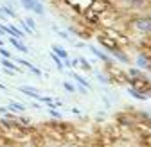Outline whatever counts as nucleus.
I'll list each match as a JSON object with an SVG mask.
<instances>
[{
  "label": "nucleus",
  "instance_id": "9b49d317",
  "mask_svg": "<svg viewBox=\"0 0 151 147\" xmlns=\"http://www.w3.org/2000/svg\"><path fill=\"white\" fill-rule=\"evenodd\" d=\"M128 93H129V95H133V97L139 99V101H144V99H146L144 93H140V91H137V90H133V88H128Z\"/></svg>",
  "mask_w": 151,
  "mask_h": 147
},
{
  "label": "nucleus",
  "instance_id": "dca6fc26",
  "mask_svg": "<svg viewBox=\"0 0 151 147\" xmlns=\"http://www.w3.org/2000/svg\"><path fill=\"white\" fill-rule=\"evenodd\" d=\"M63 88H65L67 91H70V93H72V91H76V86H74L70 81H65V83H63Z\"/></svg>",
  "mask_w": 151,
  "mask_h": 147
},
{
  "label": "nucleus",
  "instance_id": "4be33fe9",
  "mask_svg": "<svg viewBox=\"0 0 151 147\" xmlns=\"http://www.w3.org/2000/svg\"><path fill=\"white\" fill-rule=\"evenodd\" d=\"M0 36H6V29H4L2 24H0Z\"/></svg>",
  "mask_w": 151,
  "mask_h": 147
},
{
  "label": "nucleus",
  "instance_id": "412c9836",
  "mask_svg": "<svg viewBox=\"0 0 151 147\" xmlns=\"http://www.w3.org/2000/svg\"><path fill=\"white\" fill-rule=\"evenodd\" d=\"M49 113H50L52 117H56V118H60V117H61V113H60L56 108H50V109H49Z\"/></svg>",
  "mask_w": 151,
  "mask_h": 147
},
{
  "label": "nucleus",
  "instance_id": "393cba45",
  "mask_svg": "<svg viewBox=\"0 0 151 147\" xmlns=\"http://www.w3.org/2000/svg\"><path fill=\"white\" fill-rule=\"evenodd\" d=\"M0 47H4V41H2V36H0Z\"/></svg>",
  "mask_w": 151,
  "mask_h": 147
},
{
  "label": "nucleus",
  "instance_id": "aec40b11",
  "mask_svg": "<svg viewBox=\"0 0 151 147\" xmlns=\"http://www.w3.org/2000/svg\"><path fill=\"white\" fill-rule=\"evenodd\" d=\"M20 27H22V32H27V34H32V31L27 27V24L25 22H20Z\"/></svg>",
  "mask_w": 151,
  "mask_h": 147
},
{
  "label": "nucleus",
  "instance_id": "a211bd4d",
  "mask_svg": "<svg viewBox=\"0 0 151 147\" xmlns=\"http://www.w3.org/2000/svg\"><path fill=\"white\" fill-rule=\"evenodd\" d=\"M0 56L6 58V59H11V58H13V56H11V52H9V50H6L4 47H0Z\"/></svg>",
  "mask_w": 151,
  "mask_h": 147
},
{
  "label": "nucleus",
  "instance_id": "f3484780",
  "mask_svg": "<svg viewBox=\"0 0 151 147\" xmlns=\"http://www.w3.org/2000/svg\"><path fill=\"white\" fill-rule=\"evenodd\" d=\"M137 63H139V66H142V68H146V66L149 65V63H147V59H146L144 56H139V58H137Z\"/></svg>",
  "mask_w": 151,
  "mask_h": 147
},
{
  "label": "nucleus",
  "instance_id": "6ab92c4d",
  "mask_svg": "<svg viewBox=\"0 0 151 147\" xmlns=\"http://www.w3.org/2000/svg\"><path fill=\"white\" fill-rule=\"evenodd\" d=\"M24 22H25V24L29 25V29H31V31L34 32V29H36V24H34V20H32V18H25Z\"/></svg>",
  "mask_w": 151,
  "mask_h": 147
},
{
  "label": "nucleus",
  "instance_id": "7ed1b4c3",
  "mask_svg": "<svg viewBox=\"0 0 151 147\" xmlns=\"http://www.w3.org/2000/svg\"><path fill=\"white\" fill-rule=\"evenodd\" d=\"M9 43L16 49V50H20V52H27V47L22 43L20 38H14V36H9Z\"/></svg>",
  "mask_w": 151,
  "mask_h": 147
},
{
  "label": "nucleus",
  "instance_id": "f8f14e48",
  "mask_svg": "<svg viewBox=\"0 0 151 147\" xmlns=\"http://www.w3.org/2000/svg\"><path fill=\"white\" fill-rule=\"evenodd\" d=\"M7 109H11V111H24L25 106H24V104H18V102H11Z\"/></svg>",
  "mask_w": 151,
  "mask_h": 147
},
{
  "label": "nucleus",
  "instance_id": "39448f33",
  "mask_svg": "<svg viewBox=\"0 0 151 147\" xmlns=\"http://www.w3.org/2000/svg\"><path fill=\"white\" fill-rule=\"evenodd\" d=\"M52 52L56 54V56H60L63 61H67V59H68V52H67L63 47H60V45H52Z\"/></svg>",
  "mask_w": 151,
  "mask_h": 147
},
{
  "label": "nucleus",
  "instance_id": "ddd939ff",
  "mask_svg": "<svg viewBox=\"0 0 151 147\" xmlns=\"http://www.w3.org/2000/svg\"><path fill=\"white\" fill-rule=\"evenodd\" d=\"M20 4L24 6V9H27V11H32V6H34V0H20Z\"/></svg>",
  "mask_w": 151,
  "mask_h": 147
},
{
  "label": "nucleus",
  "instance_id": "6e6552de",
  "mask_svg": "<svg viewBox=\"0 0 151 147\" xmlns=\"http://www.w3.org/2000/svg\"><path fill=\"white\" fill-rule=\"evenodd\" d=\"M50 59H52V61L56 63V66H58V68H60L61 72H65V65H63V59H61L60 56H56L54 52H50Z\"/></svg>",
  "mask_w": 151,
  "mask_h": 147
},
{
  "label": "nucleus",
  "instance_id": "4468645a",
  "mask_svg": "<svg viewBox=\"0 0 151 147\" xmlns=\"http://www.w3.org/2000/svg\"><path fill=\"white\" fill-rule=\"evenodd\" d=\"M72 77H74V79H76V81H78V83H79V84H83V86H85V88H90V84H88V81H85V79H83V77H81V76H78V74H72Z\"/></svg>",
  "mask_w": 151,
  "mask_h": 147
},
{
  "label": "nucleus",
  "instance_id": "0eeeda50",
  "mask_svg": "<svg viewBox=\"0 0 151 147\" xmlns=\"http://www.w3.org/2000/svg\"><path fill=\"white\" fill-rule=\"evenodd\" d=\"M90 50H92L93 54H96V56H97L101 61H104V63H108V61H110V58L106 56V54H104L103 50H99V49H96V47H90Z\"/></svg>",
  "mask_w": 151,
  "mask_h": 147
},
{
  "label": "nucleus",
  "instance_id": "f257e3e1",
  "mask_svg": "<svg viewBox=\"0 0 151 147\" xmlns=\"http://www.w3.org/2000/svg\"><path fill=\"white\" fill-rule=\"evenodd\" d=\"M133 25L140 32H151V18H142V20H137Z\"/></svg>",
  "mask_w": 151,
  "mask_h": 147
},
{
  "label": "nucleus",
  "instance_id": "f03ea898",
  "mask_svg": "<svg viewBox=\"0 0 151 147\" xmlns=\"http://www.w3.org/2000/svg\"><path fill=\"white\" fill-rule=\"evenodd\" d=\"M4 29H6V34H9V36H14V38H24V32L18 29L16 25H4Z\"/></svg>",
  "mask_w": 151,
  "mask_h": 147
},
{
  "label": "nucleus",
  "instance_id": "2eb2a0df",
  "mask_svg": "<svg viewBox=\"0 0 151 147\" xmlns=\"http://www.w3.org/2000/svg\"><path fill=\"white\" fill-rule=\"evenodd\" d=\"M78 63H79V65H81V66H83L85 70H92V66H90V63H88V61H86L85 58H79V59H78Z\"/></svg>",
  "mask_w": 151,
  "mask_h": 147
},
{
  "label": "nucleus",
  "instance_id": "a878e982",
  "mask_svg": "<svg viewBox=\"0 0 151 147\" xmlns=\"http://www.w3.org/2000/svg\"><path fill=\"white\" fill-rule=\"evenodd\" d=\"M67 147H70V145H67Z\"/></svg>",
  "mask_w": 151,
  "mask_h": 147
},
{
  "label": "nucleus",
  "instance_id": "9d476101",
  "mask_svg": "<svg viewBox=\"0 0 151 147\" xmlns=\"http://www.w3.org/2000/svg\"><path fill=\"white\" fill-rule=\"evenodd\" d=\"M0 11H2L4 14H7L9 18H16V11L13 7H9V6H2V7H0Z\"/></svg>",
  "mask_w": 151,
  "mask_h": 147
},
{
  "label": "nucleus",
  "instance_id": "423d86ee",
  "mask_svg": "<svg viewBox=\"0 0 151 147\" xmlns=\"http://www.w3.org/2000/svg\"><path fill=\"white\" fill-rule=\"evenodd\" d=\"M32 13H34V14H38V16H42V14L45 13V7H43V4L40 2V0H34V6H32Z\"/></svg>",
  "mask_w": 151,
  "mask_h": 147
},
{
  "label": "nucleus",
  "instance_id": "b1692460",
  "mask_svg": "<svg viewBox=\"0 0 151 147\" xmlns=\"http://www.w3.org/2000/svg\"><path fill=\"white\" fill-rule=\"evenodd\" d=\"M0 90H6V84H2V83H0Z\"/></svg>",
  "mask_w": 151,
  "mask_h": 147
},
{
  "label": "nucleus",
  "instance_id": "20e7f679",
  "mask_svg": "<svg viewBox=\"0 0 151 147\" xmlns=\"http://www.w3.org/2000/svg\"><path fill=\"white\" fill-rule=\"evenodd\" d=\"M18 90H20L22 93H25L27 97H31V99H36V101L40 99V93H38V91H36L34 88H29V86H20Z\"/></svg>",
  "mask_w": 151,
  "mask_h": 147
},
{
  "label": "nucleus",
  "instance_id": "1a4fd4ad",
  "mask_svg": "<svg viewBox=\"0 0 151 147\" xmlns=\"http://www.w3.org/2000/svg\"><path fill=\"white\" fill-rule=\"evenodd\" d=\"M2 66H4V68H9V70H14V72H22L13 61H9V59H6V58H2Z\"/></svg>",
  "mask_w": 151,
  "mask_h": 147
},
{
  "label": "nucleus",
  "instance_id": "5701e85b",
  "mask_svg": "<svg viewBox=\"0 0 151 147\" xmlns=\"http://www.w3.org/2000/svg\"><path fill=\"white\" fill-rule=\"evenodd\" d=\"M58 34H60V36H61V38H65V40H67V38H68V34H67V32H61V31H60V32H58Z\"/></svg>",
  "mask_w": 151,
  "mask_h": 147
}]
</instances>
